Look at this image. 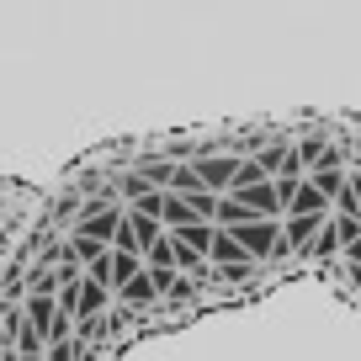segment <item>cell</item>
Wrapping results in <instances>:
<instances>
[{"label": "cell", "instance_id": "1", "mask_svg": "<svg viewBox=\"0 0 361 361\" xmlns=\"http://www.w3.org/2000/svg\"><path fill=\"white\" fill-rule=\"evenodd\" d=\"M43 197L48 192H37V186H27V180L0 176V239H16V234H22V228L43 213Z\"/></svg>", "mask_w": 361, "mask_h": 361}, {"label": "cell", "instance_id": "2", "mask_svg": "<svg viewBox=\"0 0 361 361\" xmlns=\"http://www.w3.org/2000/svg\"><path fill=\"white\" fill-rule=\"evenodd\" d=\"M234 197L239 207H245L250 218H282V202H276V180H250V186H234Z\"/></svg>", "mask_w": 361, "mask_h": 361}, {"label": "cell", "instance_id": "3", "mask_svg": "<svg viewBox=\"0 0 361 361\" xmlns=\"http://www.w3.org/2000/svg\"><path fill=\"white\" fill-rule=\"evenodd\" d=\"M207 266H255V260L245 255V245H239L228 228L213 224V245H207Z\"/></svg>", "mask_w": 361, "mask_h": 361}, {"label": "cell", "instance_id": "4", "mask_svg": "<svg viewBox=\"0 0 361 361\" xmlns=\"http://www.w3.org/2000/svg\"><path fill=\"white\" fill-rule=\"evenodd\" d=\"M287 213H329V202H324V197H319V186H314V180H298V192H293V202H287ZM282 213V218H287Z\"/></svg>", "mask_w": 361, "mask_h": 361}, {"label": "cell", "instance_id": "5", "mask_svg": "<svg viewBox=\"0 0 361 361\" xmlns=\"http://www.w3.org/2000/svg\"><path fill=\"white\" fill-rule=\"evenodd\" d=\"M308 180L319 186V197H324L329 207H335L340 197H345V170H308Z\"/></svg>", "mask_w": 361, "mask_h": 361}, {"label": "cell", "instance_id": "6", "mask_svg": "<svg viewBox=\"0 0 361 361\" xmlns=\"http://www.w3.org/2000/svg\"><path fill=\"white\" fill-rule=\"evenodd\" d=\"M138 266H144V255H133V250H117V245H112V287H117V282H128Z\"/></svg>", "mask_w": 361, "mask_h": 361}]
</instances>
